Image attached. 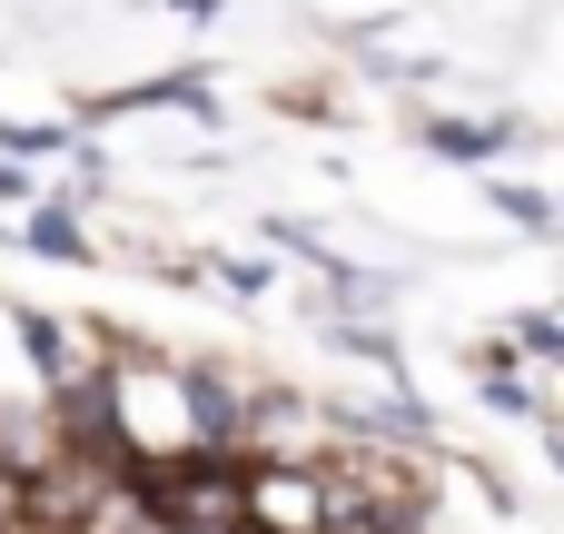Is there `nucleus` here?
<instances>
[{
    "mask_svg": "<svg viewBox=\"0 0 564 534\" xmlns=\"http://www.w3.org/2000/svg\"><path fill=\"white\" fill-rule=\"evenodd\" d=\"M0 198H30V168L20 159H0Z\"/></svg>",
    "mask_w": 564,
    "mask_h": 534,
    "instance_id": "5",
    "label": "nucleus"
},
{
    "mask_svg": "<svg viewBox=\"0 0 564 534\" xmlns=\"http://www.w3.org/2000/svg\"><path fill=\"white\" fill-rule=\"evenodd\" d=\"M139 109H188V119H208V79L169 69V79H139V89H109V99H99V119H139Z\"/></svg>",
    "mask_w": 564,
    "mask_h": 534,
    "instance_id": "1",
    "label": "nucleus"
},
{
    "mask_svg": "<svg viewBox=\"0 0 564 534\" xmlns=\"http://www.w3.org/2000/svg\"><path fill=\"white\" fill-rule=\"evenodd\" d=\"M496 139L506 129H486V119H436L426 129V149H446V159H496Z\"/></svg>",
    "mask_w": 564,
    "mask_h": 534,
    "instance_id": "3",
    "label": "nucleus"
},
{
    "mask_svg": "<svg viewBox=\"0 0 564 534\" xmlns=\"http://www.w3.org/2000/svg\"><path fill=\"white\" fill-rule=\"evenodd\" d=\"M20 248H30V258H59V268H89V228L69 218V198H40V208L20 218Z\"/></svg>",
    "mask_w": 564,
    "mask_h": 534,
    "instance_id": "2",
    "label": "nucleus"
},
{
    "mask_svg": "<svg viewBox=\"0 0 564 534\" xmlns=\"http://www.w3.org/2000/svg\"><path fill=\"white\" fill-rule=\"evenodd\" d=\"M496 208H506L516 228H545V198H535V188H496Z\"/></svg>",
    "mask_w": 564,
    "mask_h": 534,
    "instance_id": "4",
    "label": "nucleus"
}]
</instances>
